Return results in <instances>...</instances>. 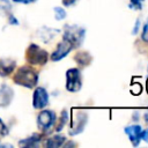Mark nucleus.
Segmentation results:
<instances>
[{
  "mask_svg": "<svg viewBox=\"0 0 148 148\" xmlns=\"http://www.w3.org/2000/svg\"><path fill=\"white\" fill-rule=\"evenodd\" d=\"M53 10H54V16H56V18H57L58 21L64 20V18L66 17V15H67L66 10H65L62 7H54Z\"/></svg>",
  "mask_w": 148,
  "mask_h": 148,
  "instance_id": "obj_17",
  "label": "nucleus"
},
{
  "mask_svg": "<svg viewBox=\"0 0 148 148\" xmlns=\"http://www.w3.org/2000/svg\"><path fill=\"white\" fill-rule=\"evenodd\" d=\"M145 0H130L128 8L134 9V10H140L142 8V3Z\"/></svg>",
  "mask_w": 148,
  "mask_h": 148,
  "instance_id": "obj_18",
  "label": "nucleus"
},
{
  "mask_svg": "<svg viewBox=\"0 0 148 148\" xmlns=\"http://www.w3.org/2000/svg\"><path fill=\"white\" fill-rule=\"evenodd\" d=\"M16 62L13 59H0V76H8L15 69Z\"/></svg>",
  "mask_w": 148,
  "mask_h": 148,
  "instance_id": "obj_12",
  "label": "nucleus"
},
{
  "mask_svg": "<svg viewBox=\"0 0 148 148\" xmlns=\"http://www.w3.org/2000/svg\"><path fill=\"white\" fill-rule=\"evenodd\" d=\"M124 132L126 133V135L128 136L130 141L132 142V145L134 147L139 146L141 142V134H142V127L139 124H133V125H128L124 128Z\"/></svg>",
  "mask_w": 148,
  "mask_h": 148,
  "instance_id": "obj_9",
  "label": "nucleus"
},
{
  "mask_svg": "<svg viewBox=\"0 0 148 148\" xmlns=\"http://www.w3.org/2000/svg\"><path fill=\"white\" fill-rule=\"evenodd\" d=\"M66 141V138L61 134H56L51 138H49L45 142V146L49 147V148H58V147H61Z\"/></svg>",
  "mask_w": 148,
  "mask_h": 148,
  "instance_id": "obj_13",
  "label": "nucleus"
},
{
  "mask_svg": "<svg viewBox=\"0 0 148 148\" xmlns=\"http://www.w3.org/2000/svg\"><path fill=\"white\" fill-rule=\"evenodd\" d=\"M9 23H10V24H18L17 20H16L15 16H13L12 14H9Z\"/></svg>",
  "mask_w": 148,
  "mask_h": 148,
  "instance_id": "obj_24",
  "label": "nucleus"
},
{
  "mask_svg": "<svg viewBox=\"0 0 148 148\" xmlns=\"http://www.w3.org/2000/svg\"><path fill=\"white\" fill-rule=\"evenodd\" d=\"M13 1L17 3H31V2H35L36 0H13Z\"/></svg>",
  "mask_w": 148,
  "mask_h": 148,
  "instance_id": "obj_25",
  "label": "nucleus"
},
{
  "mask_svg": "<svg viewBox=\"0 0 148 148\" xmlns=\"http://www.w3.org/2000/svg\"><path fill=\"white\" fill-rule=\"evenodd\" d=\"M25 59L30 65L43 66L49 60V53L37 44H30L25 51Z\"/></svg>",
  "mask_w": 148,
  "mask_h": 148,
  "instance_id": "obj_3",
  "label": "nucleus"
},
{
  "mask_svg": "<svg viewBox=\"0 0 148 148\" xmlns=\"http://www.w3.org/2000/svg\"><path fill=\"white\" fill-rule=\"evenodd\" d=\"M141 140L148 142V128L147 130H142V134H141Z\"/></svg>",
  "mask_w": 148,
  "mask_h": 148,
  "instance_id": "obj_23",
  "label": "nucleus"
},
{
  "mask_svg": "<svg viewBox=\"0 0 148 148\" xmlns=\"http://www.w3.org/2000/svg\"><path fill=\"white\" fill-rule=\"evenodd\" d=\"M57 123V116L52 110H43L37 116V126L43 132H49Z\"/></svg>",
  "mask_w": 148,
  "mask_h": 148,
  "instance_id": "obj_6",
  "label": "nucleus"
},
{
  "mask_svg": "<svg viewBox=\"0 0 148 148\" xmlns=\"http://www.w3.org/2000/svg\"><path fill=\"white\" fill-rule=\"evenodd\" d=\"M82 88V75L79 68H69L66 72V89L69 92H77Z\"/></svg>",
  "mask_w": 148,
  "mask_h": 148,
  "instance_id": "obj_5",
  "label": "nucleus"
},
{
  "mask_svg": "<svg viewBox=\"0 0 148 148\" xmlns=\"http://www.w3.org/2000/svg\"><path fill=\"white\" fill-rule=\"evenodd\" d=\"M88 118H89V116H88V113L86 111L74 110L68 134L74 136V135H77V134L82 133L84 131L87 124H88Z\"/></svg>",
  "mask_w": 148,
  "mask_h": 148,
  "instance_id": "obj_4",
  "label": "nucleus"
},
{
  "mask_svg": "<svg viewBox=\"0 0 148 148\" xmlns=\"http://www.w3.org/2000/svg\"><path fill=\"white\" fill-rule=\"evenodd\" d=\"M12 9V3L9 0H0V14L2 15H8L10 14Z\"/></svg>",
  "mask_w": 148,
  "mask_h": 148,
  "instance_id": "obj_16",
  "label": "nucleus"
},
{
  "mask_svg": "<svg viewBox=\"0 0 148 148\" xmlns=\"http://www.w3.org/2000/svg\"><path fill=\"white\" fill-rule=\"evenodd\" d=\"M68 120H69V113H68V111H67V110H62L61 113H60L59 121H58V124L56 125V131H57V132H60V131L65 127V125L68 123Z\"/></svg>",
  "mask_w": 148,
  "mask_h": 148,
  "instance_id": "obj_15",
  "label": "nucleus"
},
{
  "mask_svg": "<svg viewBox=\"0 0 148 148\" xmlns=\"http://www.w3.org/2000/svg\"><path fill=\"white\" fill-rule=\"evenodd\" d=\"M86 29L83 27L76 24H66L64 27V37L65 39L69 40L73 47H80L84 40Z\"/></svg>",
  "mask_w": 148,
  "mask_h": 148,
  "instance_id": "obj_2",
  "label": "nucleus"
},
{
  "mask_svg": "<svg viewBox=\"0 0 148 148\" xmlns=\"http://www.w3.org/2000/svg\"><path fill=\"white\" fill-rule=\"evenodd\" d=\"M74 60L75 62L80 66V67H87L91 64L92 61V56L88 52V51H79L75 53L74 56Z\"/></svg>",
  "mask_w": 148,
  "mask_h": 148,
  "instance_id": "obj_11",
  "label": "nucleus"
},
{
  "mask_svg": "<svg viewBox=\"0 0 148 148\" xmlns=\"http://www.w3.org/2000/svg\"><path fill=\"white\" fill-rule=\"evenodd\" d=\"M8 134V128L6 126V124L2 121V119L0 118V136H5Z\"/></svg>",
  "mask_w": 148,
  "mask_h": 148,
  "instance_id": "obj_20",
  "label": "nucleus"
},
{
  "mask_svg": "<svg viewBox=\"0 0 148 148\" xmlns=\"http://www.w3.org/2000/svg\"><path fill=\"white\" fill-rule=\"evenodd\" d=\"M140 24H141L140 18H136V20H135V23H134V27H133V30H132V34H133V35H136V34H138L139 28H140Z\"/></svg>",
  "mask_w": 148,
  "mask_h": 148,
  "instance_id": "obj_21",
  "label": "nucleus"
},
{
  "mask_svg": "<svg viewBox=\"0 0 148 148\" xmlns=\"http://www.w3.org/2000/svg\"><path fill=\"white\" fill-rule=\"evenodd\" d=\"M147 72H148V67H147Z\"/></svg>",
  "mask_w": 148,
  "mask_h": 148,
  "instance_id": "obj_29",
  "label": "nucleus"
},
{
  "mask_svg": "<svg viewBox=\"0 0 148 148\" xmlns=\"http://www.w3.org/2000/svg\"><path fill=\"white\" fill-rule=\"evenodd\" d=\"M138 118H139V114H138V112L135 111V112L133 113V119H134V121H138Z\"/></svg>",
  "mask_w": 148,
  "mask_h": 148,
  "instance_id": "obj_26",
  "label": "nucleus"
},
{
  "mask_svg": "<svg viewBox=\"0 0 148 148\" xmlns=\"http://www.w3.org/2000/svg\"><path fill=\"white\" fill-rule=\"evenodd\" d=\"M49 104V92L43 87H37L32 95V105L35 109H44Z\"/></svg>",
  "mask_w": 148,
  "mask_h": 148,
  "instance_id": "obj_8",
  "label": "nucleus"
},
{
  "mask_svg": "<svg viewBox=\"0 0 148 148\" xmlns=\"http://www.w3.org/2000/svg\"><path fill=\"white\" fill-rule=\"evenodd\" d=\"M73 49H74V47H73L72 43H71L69 40L62 38V39L58 43L56 50L52 52V54L50 56V58H51L52 61H59V60L64 59Z\"/></svg>",
  "mask_w": 148,
  "mask_h": 148,
  "instance_id": "obj_7",
  "label": "nucleus"
},
{
  "mask_svg": "<svg viewBox=\"0 0 148 148\" xmlns=\"http://www.w3.org/2000/svg\"><path fill=\"white\" fill-rule=\"evenodd\" d=\"M13 97H14L13 89L7 84H2L0 87V106L5 108V106L9 105Z\"/></svg>",
  "mask_w": 148,
  "mask_h": 148,
  "instance_id": "obj_10",
  "label": "nucleus"
},
{
  "mask_svg": "<svg viewBox=\"0 0 148 148\" xmlns=\"http://www.w3.org/2000/svg\"><path fill=\"white\" fill-rule=\"evenodd\" d=\"M146 90H147V94H148V77L146 80Z\"/></svg>",
  "mask_w": 148,
  "mask_h": 148,
  "instance_id": "obj_28",
  "label": "nucleus"
},
{
  "mask_svg": "<svg viewBox=\"0 0 148 148\" xmlns=\"http://www.w3.org/2000/svg\"><path fill=\"white\" fill-rule=\"evenodd\" d=\"M145 120H146V121L148 123V111H147V112L145 113Z\"/></svg>",
  "mask_w": 148,
  "mask_h": 148,
  "instance_id": "obj_27",
  "label": "nucleus"
},
{
  "mask_svg": "<svg viewBox=\"0 0 148 148\" xmlns=\"http://www.w3.org/2000/svg\"><path fill=\"white\" fill-rule=\"evenodd\" d=\"M43 138V134H39V133H34L31 136L20 141V146H24V147H35L38 145V142L42 140Z\"/></svg>",
  "mask_w": 148,
  "mask_h": 148,
  "instance_id": "obj_14",
  "label": "nucleus"
},
{
  "mask_svg": "<svg viewBox=\"0 0 148 148\" xmlns=\"http://www.w3.org/2000/svg\"><path fill=\"white\" fill-rule=\"evenodd\" d=\"M141 39L146 43H148V18L145 22L143 27H142V32H141Z\"/></svg>",
  "mask_w": 148,
  "mask_h": 148,
  "instance_id": "obj_19",
  "label": "nucleus"
},
{
  "mask_svg": "<svg viewBox=\"0 0 148 148\" xmlns=\"http://www.w3.org/2000/svg\"><path fill=\"white\" fill-rule=\"evenodd\" d=\"M14 82L25 88H34L38 82V73L31 66H22L17 69L13 77Z\"/></svg>",
  "mask_w": 148,
  "mask_h": 148,
  "instance_id": "obj_1",
  "label": "nucleus"
},
{
  "mask_svg": "<svg viewBox=\"0 0 148 148\" xmlns=\"http://www.w3.org/2000/svg\"><path fill=\"white\" fill-rule=\"evenodd\" d=\"M77 1H79V0H62V5H64L65 7H71V6L75 5Z\"/></svg>",
  "mask_w": 148,
  "mask_h": 148,
  "instance_id": "obj_22",
  "label": "nucleus"
}]
</instances>
